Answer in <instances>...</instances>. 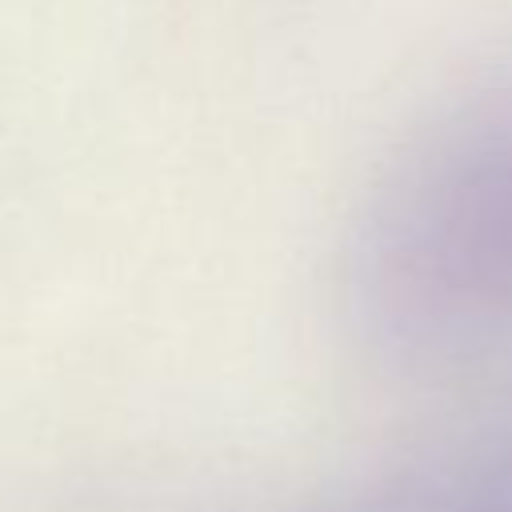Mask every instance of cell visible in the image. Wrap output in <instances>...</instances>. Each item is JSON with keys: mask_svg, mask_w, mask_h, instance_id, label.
Segmentation results:
<instances>
[{"mask_svg": "<svg viewBox=\"0 0 512 512\" xmlns=\"http://www.w3.org/2000/svg\"><path fill=\"white\" fill-rule=\"evenodd\" d=\"M348 308L400 368L512 352V68L440 112L376 180L348 248Z\"/></svg>", "mask_w": 512, "mask_h": 512, "instance_id": "cell-1", "label": "cell"}, {"mask_svg": "<svg viewBox=\"0 0 512 512\" xmlns=\"http://www.w3.org/2000/svg\"><path fill=\"white\" fill-rule=\"evenodd\" d=\"M320 512H512V432L428 452Z\"/></svg>", "mask_w": 512, "mask_h": 512, "instance_id": "cell-2", "label": "cell"}]
</instances>
